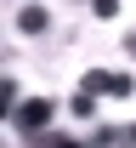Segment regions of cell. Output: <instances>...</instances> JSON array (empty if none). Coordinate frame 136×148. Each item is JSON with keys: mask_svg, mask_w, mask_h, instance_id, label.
Here are the masks:
<instances>
[{"mask_svg": "<svg viewBox=\"0 0 136 148\" xmlns=\"http://www.w3.org/2000/svg\"><path fill=\"white\" fill-rule=\"evenodd\" d=\"M68 114H74V120H91V114H97V97H91V91H74V97H68Z\"/></svg>", "mask_w": 136, "mask_h": 148, "instance_id": "277c9868", "label": "cell"}, {"mask_svg": "<svg viewBox=\"0 0 136 148\" xmlns=\"http://www.w3.org/2000/svg\"><path fill=\"white\" fill-rule=\"evenodd\" d=\"M0 108H12V114H17V80H12V74L0 80Z\"/></svg>", "mask_w": 136, "mask_h": 148, "instance_id": "8992f818", "label": "cell"}, {"mask_svg": "<svg viewBox=\"0 0 136 148\" xmlns=\"http://www.w3.org/2000/svg\"><path fill=\"white\" fill-rule=\"evenodd\" d=\"M45 23H51L45 6H23V12H17V29H23V34H45Z\"/></svg>", "mask_w": 136, "mask_h": 148, "instance_id": "7a4b0ae2", "label": "cell"}, {"mask_svg": "<svg viewBox=\"0 0 136 148\" xmlns=\"http://www.w3.org/2000/svg\"><path fill=\"white\" fill-rule=\"evenodd\" d=\"M51 114H57V103H51V97H34V103H17V114H12V125H17L23 137L34 143L40 131H51Z\"/></svg>", "mask_w": 136, "mask_h": 148, "instance_id": "6da1fadb", "label": "cell"}, {"mask_svg": "<svg viewBox=\"0 0 136 148\" xmlns=\"http://www.w3.org/2000/svg\"><path fill=\"white\" fill-rule=\"evenodd\" d=\"M114 137H119L114 125H97V131H91V148H108V143H114Z\"/></svg>", "mask_w": 136, "mask_h": 148, "instance_id": "ba28073f", "label": "cell"}, {"mask_svg": "<svg viewBox=\"0 0 136 148\" xmlns=\"http://www.w3.org/2000/svg\"><path fill=\"white\" fill-rule=\"evenodd\" d=\"M79 91H91V97H108V91H114V74H102V69H85Z\"/></svg>", "mask_w": 136, "mask_h": 148, "instance_id": "3957f363", "label": "cell"}, {"mask_svg": "<svg viewBox=\"0 0 136 148\" xmlns=\"http://www.w3.org/2000/svg\"><path fill=\"white\" fill-rule=\"evenodd\" d=\"M125 51H131V57H136V34H125Z\"/></svg>", "mask_w": 136, "mask_h": 148, "instance_id": "30bf717a", "label": "cell"}, {"mask_svg": "<svg viewBox=\"0 0 136 148\" xmlns=\"http://www.w3.org/2000/svg\"><path fill=\"white\" fill-rule=\"evenodd\" d=\"M125 143H131V148H136V125H131V131H125Z\"/></svg>", "mask_w": 136, "mask_h": 148, "instance_id": "8fae6325", "label": "cell"}, {"mask_svg": "<svg viewBox=\"0 0 136 148\" xmlns=\"http://www.w3.org/2000/svg\"><path fill=\"white\" fill-rule=\"evenodd\" d=\"M91 12H97V17H114V12H119V0H91Z\"/></svg>", "mask_w": 136, "mask_h": 148, "instance_id": "9c48e42d", "label": "cell"}, {"mask_svg": "<svg viewBox=\"0 0 136 148\" xmlns=\"http://www.w3.org/2000/svg\"><path fill=\"white\" fill-rule=\"evenodd\" d=\"M28 148H91V143H74V137H57V131H40Z\"/></svg>", "mask_w": 136, "mask_h": 148, "instance_id": "5b68a950", "label": "cell"}, {"mask_svg": "<svg viewBox=\"0 0 136 148\" xmlns=\"http://www.w3.org/2000/svg\"><path fill=\"white\" fill-rule=\"evenodd\" d=\"M136 91V80H131V74H114V91H108V97H131Z\"/></svg>", "mask_w": 136, "mask_h": 148, "instance_id": "52a82bcc", "label": "cell"}]
</instances>
